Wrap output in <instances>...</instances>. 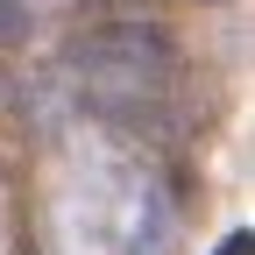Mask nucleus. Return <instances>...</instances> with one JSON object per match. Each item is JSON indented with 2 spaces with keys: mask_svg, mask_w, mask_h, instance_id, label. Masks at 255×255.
<instances>
[{
  "mask_svg": "<svg viewBox=\"0 0 255 255\" xmlns=\"http://www.w3.org/2000/svg\"><path fill=\"white\" fill-rule=\"evenodd\" d=\"M64 78L78 85H170L177 71V36L149 14H100L64 43Z\"/></svg>",
  "mask_w": 255,
  "mask_h": 255,
  "instance_id": "nucleus-1",
  "label": "nucleus"
},
{
  "mask_svg": "<svg viewBox=\"0 0 255 255\" xmlns=\"http://www.w3.org/2000/svg\"><path fill=\"white\" fill-rule=\"evenodd\" d=\"M184 234V206L170 177L156 170H121L114 184V255H177Z\"/></svg>",
  "mask_w": 255,
  "mask_h": 255,
  "instance_id": "nucleus-2",
  "label": "nucleus"
},
{
  "mask_svg": "<svg viewBox=\"0 0 255 255\" xmlns=\"http://www.w3.org/2000/svg\"><path fill=\"white\" fill-rule=\"evenodd\" d=\"M28 43V7L21 0H0V57H14Z\"/></svg>",
  "mask_w": 255,
  "mask_h": 255,
  "instance_id": "nucleus-3",
  "label": "nucleus"
},
{
  "mask_svg": "<svg viewBox=\"0 0 255 255\" xmlns=\"http://www.w3.org/2000/svg\"><path fill=\"white\" fill-rule=\"evenodd\" d=\"M213 255H255V227H234V234H227V241H220Z\"/></svg>",
  "mask_w": 255,
  "mask_h": 255,
  "instance_id": "nucleus-4",
  "label": "nucleus"
}]
</instances>
